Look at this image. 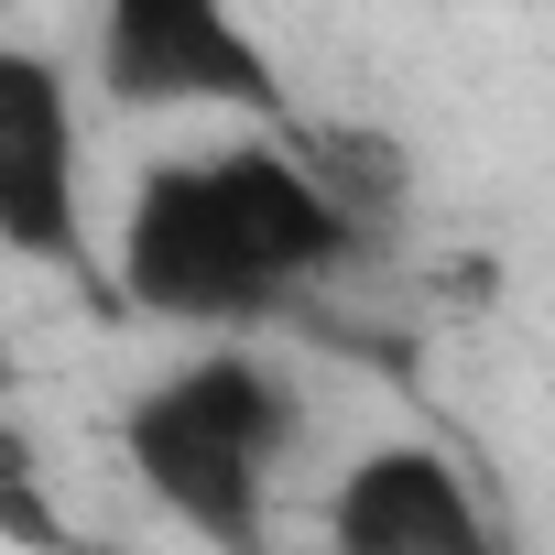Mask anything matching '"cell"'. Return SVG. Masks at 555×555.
<instances>
[{
  "label": "cell",
  "instance_id": "cell-1",
  "mask_svg": "<svg viewBox=\"0 0 555 555\" xmlns=\"http://www.w3.org/2000/svg\"><path fill=\"white\" fill-rule=\"evenodd\" d=\"M306 142H229L196 164H153L120 218V306L164 327H250L327 284L371 240V218L327 185Z\"/></svg>",
  "mask_w": 555,
  "mask_h": 555
},
{
  "label": "cell",
  "instance_id": "cell-5",
  "mask_svg": "<svg viewBox=\"0 0 555 555\" xmlns=\"http://www.w3.org/2000/svg\"><path fill=\"white\" fill-rule=\"evenodd\" d=\"M327 555H501V522L479 501V479L425 447V436H392L371 457L338 468L327 490Z\"/></svg>",
  "mask_w": 555,
  "mask_h": 555
},
{
  "label": "cell",
  "instance_id": "cell-4",
  "mask_svg": "<svg viewBox=\"0 0 555 555\" xmlns=\"http://www.w3.org/2000/svg\"><path fill=\"white\" fill-rule=\"evenodd\" d=\"M0 250L34 272L99 284L88 261V142H77V88L55 55L12 44L0 55Z\"/></svg>",
  "mask_w": 555,
  "mask_h": 555
},
{
  "label": "cell",
  "instance_id": "cell-2",
  "mask_svg": "<svg viewBox=\"0 0 555 555\" xmlns=\"http://www.w3.org/2000/svg\"><path fill=\"white\" fill-rule=\"evenodd\" d=\"M295 436H306V392H295V371L272 349H196L185 371H164V382H142L120 403L131 479L207 555H272L261 479L284 468Z\"/></svg>",
  "mask_w": 555,
  "mask_h": 555
},
{
  "label": "cell",
  "instance_id": "cell-3",
  "mask_svg": "<svg viewBox=\"0 0 555 555\" xmlns=\"http://www.w3.org/2000/svg\"><path fill=\"white\" fill-rule=\"evenodd\" d=\"M99 88L109 109H240L272 142H306V109L240 0H99Z\"/></svg>",
  "mask_w": 555,
  "mask_h": 555
},
{
  "label": "cell",
  "instance_id": "cell-6",
  "mask_svg": "<svg viewBox=\"0 0 555 555\" xmlns=\"http://www.w3.org/2000/svg\"><path fill=\"white\" fill-rule=\"evenodd\" d=\"M0 533H12V555H66V522L44 501V457H34L23 425L0 436Z\"/></svg>",
  "mask_w": 555,
  "mask_h": 555
}]
</instances>
